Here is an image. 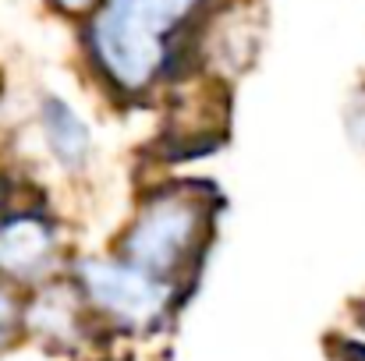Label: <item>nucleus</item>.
Returning <instances> with one entry per match:
<instances>
[{"instance_id":"1","label":"nucleus","mask_w":365,"mask_h":361,"mask_svg":"<svg viewBox=\"0 0 365 361\" xmlns=\"http://www.w3.org/2000/svg\"><path fill=\"white\" fill-rule=\"evenodd\" d=\"M206 0H100L89 18V53L121 93H145L174 57V36Z\"/></svg>"},{"instance_id":"2","label":"nucleus","mask_w":365,"mask_h":361,"mask_svg":"<svg viewBox=\"0 0 365 361\" xmlns=\"http://www.w3.org/2000/svg\"><path fill=\"white\" fill-rule=\"evenodd\" d=\"M210 206L185 188H163L149 195L121 241V258L131 266L178 283V276L199 262L210 234Z\"/></svg>"},{"instance_id":"3","label":"nucleus","mask_w":365,"mask_h":361,"mask_svg":"<svg viewBox=\"0 0 365 361\" xmlns=\"http://www.w3.org/2000/svg\"><path fill=\"white\" fill-rule=\"evenodd\" d=\"M75 287L82 291L89 312H96L118 330L142 333L167 319V312L174 308L178 283L160 280L118 255V258H78Z\"/></svg>"},{"instance_id":"4","label":"nucleus","mask_w":365,"mask_h":361,"mask_svg":"<svg viewBox=\"0 0 365 361\" xmlns=\"http://www.w3.org/2000/svg\"><path fill=\"white\" fill-rule=\"evenodd\" d=\"M57 266V227L32 209L0 216V280L43 283Z\"/></svg>"},{"instance_id":"5","label":"nucleus","mask_w":365,"mask_h":361,"mask_svg":"<svg viewBox=\"0 0 365 361\" xmlns=\"http://www.w3.org/2000/svg\"><path fill=\"white\" fill-rule=\"evenodd\" d=\"M89 305L78 287H39V294L25 308V326L50 344H78Z\"/></svg>"},{"instance_id":"6","label":"nucleus","mask_w":365,"mask_h":361,"mask_svg":"<svg viewBox=\"0 0 365 361\" xmlns=\"http://www.w3.org/2000/svg\"><path fill=\"white\" fill-rule=\"evenodd\" d=\"M39 127L53 159L68 170H82L93 152V131L61 96H46L39 107Z\"/></svg>"},{"instance_id":"7","label":"nucleus","mask_w":365,"mask_h":361,"mask_svg":"<svg viewBox=\"0 0 365 361\" xmlns=\"http://www.w3.org/2000/svg\"><path fill=\"white\" fill-rule=\"evenodd\" d=\"M21 323H25V308L18 305V298L11 294V287H4V280H0V355L14 340V333H18Z\"/></svg>"},{"instance_id":"8","label":"nucleus","mask_w":365,"mask_h":361,"mask_svg":"<svg viewBox=\"0 0 365 361\" xmlns=\"http://www.w3.org/2000/svg\"><path fill=\"white\" fill-rule=\"evenodd\" d=\"M344 124H348L351 142L365 152V89H359V93L351 96V103H348V110H344Z\"/></svg>"},{"instance_id":"9","label":"nucleus","mask_w":365,"mask_h":361,"mask_svg":"<svg viewBox=\"0 0 365 361\" xmlns=\"http://www.w3.org/2000/svg\"><path fill=\"white\" fill-rule=\"evenodd\" d=\"M61 11H68V14H82V11H93L100 0H53Z\"/></svg>"}]
</instances>
